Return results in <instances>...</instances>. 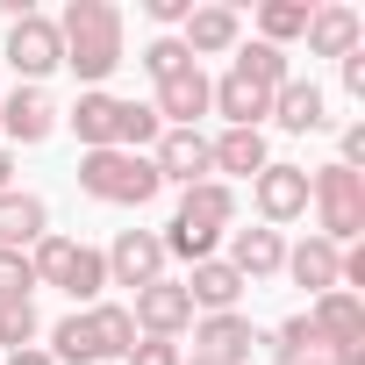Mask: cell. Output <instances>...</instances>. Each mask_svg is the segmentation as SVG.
<instances>
[{"instance_id":"cell-1","label":"cell","mask_w":365,"mask_h":365,"mask_svg":"<svg viewBox=\"0 0 365 365\" xmlns=\"http://www.w3.org/2000/svg\"><path fill=\"white\" fill-rule=\"evenodd\" d=\"M58 43H65V65L79 72V86H108L115 65L129 58L122 51V8H108V0H72V8L58 15Z\"/></svg>"},{"instance_id":"cell-2","label":"cell","mask_w":365,"mask_h":365,"mask_svg":"<svg viewBox=\"0 0 365 365\" xmlns=\"http://www.w3.org/2000/svg\"><path fill=\"white\" fill-rule=\"evenodd\" d=\"M230 222H237V194H230V179H201V187L179 194L172 230H165L158 244H165V258L201 265V258H215V244L230 237Z\"/></svg>"},{"instance_id":"cell-3","label":"cell","mask_w":365,"mask_h":365,"mask_svg":"<svg viewBox=\"0 0 365 365\" xmlns=\"http://www.w3.org/2000/svg\"><path fill=\"white\" fill-rule=\"evenodd\" d=\"M79 194H93L108 208H150L165 194V179L143 150H79Z\"/></svg>"},{"instance_id":"cell-4","label":"cell","mask_w":365,"mask_h":365,"mask_svg":"<svg viewBox=\"0 0 365 365\" xmlns=\"http://www.w3.org/2000/svg\"><path fill=\"white\" fill-rule=\"evenodd\" d=\"M308 208H315V237H329L336 251H351L365 237V172L351 165H315L308 172Z\"/></svg>"},{"instance_id":"cell-5","label":"cell","mask_w":365,"mask_h":365,"mask_svg":"<svg viewBox=\"0 0 365 365\" xmlns=\"http://www.w3.org/2000/svg\"><path fill=\"white\" fill-rule=\"evenodd\" d=\"M29 265H36V287H58V294H72V301H101V287H108V258L93 251V244H79V237H65V230H51L36 251H29Z\"/></svg>"},{"instance_id":"cell-6","label":"cell","mask_w":365,"mask_h":365,"mask_svg":"<svg viewBox=\"0 0 365 365\" xmlns=\"http://www.w3.org/2000/svg\"><path fill=\"white\" fill-rule=\"evenodd\" d=\"M308 329H315V351H322L329 365H365V301H358V294H344V287L315 294Z\"/></svg>"},{"instance_id":"cell-7","label":"cell","mask_w":365,"mask_h":365,"mask_svg":"<svg viewBox=\"0 0 365 365\" xmlns=\"http://www.w3.org/2000/svg\"><path fill=\"white\" fill-rule=\"evenodd\" d=\"M0 58H8L15 72H22V86H43L58 65H65V43H58V22L51 15H15L8 22V43H0Z\"/></svg>"},{"instance_id":"cell-8","label":"cell","mask_w":365,"mask_h":365,"mask_svg":"<svg viewBox=\"0 0 365 365\" xmlns=\"http://www.w3.org/2000/svg\"><path fill=\"white\" fill-rule=\"evenodd\" d=\"M251 201H258V215H265V230H287V222H301L308 215V165H265L258 179H251Z\"/></svg>"},{"instance_id":"cell-9","label":"cell","mask_w":365,"mask_h":365,"mask_svg":"<svg viewBox=\"0 0 365 365\" xmlns=\"http://www.w3.org/2000/svg\"><path fill=\"white\" fill-rule=\"evenodd\" d=\"M101 258H108V287H136V294H143L150 279H165V265H172L165 244H158V230H122Z\"/></svg>"},{"instance_id":"cell-10","label":"cell","mask_w":365,"mask_h":365,"mask_svg":"<svg viewBox=\"0 0 365 365\" xmlns=\"http://www.w3.org/2000/svg\"><path fill=\"white\" fill-rule=\"evenodd\" d=\"M136 336H187L194 329V301H187V287H179V279H150L143 294H136Z\"/></svg>"},{"instance_id":"cell-11","label":"cell","mask_w":365,"mask_h":365,"mask_svg":"<svg viewBox=\"0 0 365 365\" xmlns=\"http://www.w3.org/2000/svg\"><path fill=\"white\" fill-rule=\"evenodd\" d=\"M150 165H158V179H179V187L215 179V158H208V136H201V129H165V136L150 143Z\"/></svg>"},{"instance_id":"cell-12","label":"cell","mask_w":365,"mask_h":365,"mask_svg":"<svg viewBox=\"0 0 365 365\" xmlns=\"http://www.w3.org/2000/svg\"><path fill=\"white\" fill-rule=\"evenodd\" d=\"M301 43H308V58H351V51H365V15L344 8V0H329V8L308 15Z\"/></svg>"},{"instance_id":"cell-13","label":"cell","mask_w":365,"mask_h":365,"mask_svg":"<svg viewBox=\"0 0 365 365\" xmlns=\"http://www.w3.org/2000/svg\"><path fill=\"white\" fill-rule=\"evenodd\" d=\"M208 86H215V79H208L201 65L172 72V79L158 86V101H150V108H158V122H165V129H201V115H208Z\"/></svg>"},{"instance_id":"cell-14","label":"cell","mask_w":365,"mask_h":365,"mask_svg":"<svg viewBox=\"0 0 365 365\" xmlns=\"http://www.w3.org/2000/svg\"><path fill=\"white\" fill-rule=\"evenodd\" d=\"M258 344V329H251V315L244 308H230V315H194V351L201 358H222V365H244V351Z\"/></svg>"},{"instance_id":"cell-15","label":"cell","mask_w":365,"mask_h":365,"mask_svg":"<svg viewBox=\"0 0 365 365\" xmlns=\"http://www.w3.org/2000/svg\"><path fill=\"white\" fill-rule=\"evenodd\" d=\"M0 129H8L15 143H43L58 129V108L43 86H15V93H0Z\"/></svg>"},{"instance_id":"cell-16","label":"cell","mask_w":365,"mask_h":365,"mask_svg":"<svg viewBox=\"0 0 365 365\" xmlns=\"http://www.w3.org/2000/svg\"><path fill=\"white\" fill-rule=\"evenodd\" d=\"M72 136H79V150H115V122H122V93H108V86H93V93H79L72 101Z\"/></svg>"},{"instance_id":"cell-17","label":"cell","mask_w":365,"mask_h":365,"mask_svg":"<svg viewBox=\"0 0 365 365\" xmlns=\"http://www.w3.org/2000/svg\"><path fill=\"white\" fill-rule=\"evenodd\" d=\"M222 265L251 287V279H272L287 265V244H279V230H230V258Z\"/></svg>"},{"instance_id":"cell-18","label":"cell","mask_w":365,"mask_h":365,"mask_svg":"<svg viewBox=\"0 0 365 365\" xmlns=\"http://www.w3.org/2000/svg\"><path fill=\"white\" fill-rule=\"evenodd\" d=\"M294 287H308V294H329L336 279H344V251L329 244V237H301L294 251H287V265H279Z\"/></svg>"},{"instance_id":"cell-19","label":"cell","mask_w":365,"mask_h":365,"mask_svg":"<svg viewBox=\"0 0 365 365\" xmlns=\"http://www.w3.org/2000/svg\"><path fill=\"white\" fill-rule=\"evenodd\" d=\"M179 287H187V301H194V315H230L237 301H244V279L222 265V258H201L187 279H179Z\"/></svg>"},{"instance_id":"cell-20","label":"cell","mask_w":365,"mask_h":365,"mask_svg":"<svg viewBox=\"0 0 365 365\" xmlns=\"http://www.w3.org/2000/svg\"><path fill=\"white\" fill-rule=\"evenodd\" d=\"M208 108H215V115H230V129H265L272 93H265V86H251V79H237V72H222V79L208 86Z\"/></svg>"},{"instance_id":"cell-21","label":"cell","mask_w":365,"mask_h":365,"mask_svg":"<svg viewBox=\"0 0 365 365\" xmlns=\"http://www.w3.org/2000/svg\"><path fill=\"white\" fill-rule=\"evenodd\" d=\"M51 237V208L36 194H0V251H36Z\"/></svg>"},{"instance_id":"cell-22","label":"cell","mask_w":365,"mask_h":365,"mask_svg":"<svg viewBox=\"0 0 365 365\" xmlns=\"http://www.w3.org/2000/svg\"><path fill=\"white\" fill-rule=\"evenodd\" d=\"M194 51V65L201 58H222V51H237L244 43V22H237V8H194L187 15V36H179Z\"/></svg>"},{"instance_id":"cell-23","label":"cell","mask_w":365,"mask_h":365,"mask_svg":"<svg viewBox=\"0 0 365 365\" xmlns=\"http://www.w3.org/2000/svg\"><path fill=\"white\" fill-rule=\"evenodd\" d=\"M272 122H279L287 136L322 129V122H329V115H322V86H315V79H287V86L272 93Z\"/></svg>"},{"instance_id":"cell-24","label":"cell","mask_w":365,"mask_h":365,"mask_svg":"<svg viewBox=\"0 0 365 365\" xmlns=\"http://www.w3.org/2000/svg\"><path fill=\"white\" fill-rule=\"evenodd\" d=\"M208 158H215V172H237V179H258V172L272 165L265 129H222V136L208 143Z\"/></svg>"},{"instance_id":"cell-25","label":"cell","mask_w":365,"mask_h":365,"mask_svg":"<svg viewBox=\"0 0 365 365\" xmlns=\"http://www.w3.org/2000/svg\"><path fill=\"white\" fill-rule=\"evenodd\" d=\"M58 365H101V329H93V315L86 308H72L58 329H51V344H43Z\"/></svg>"},{"instance_id":"cell-26","label":"cell","mask_w":365,"mask_h":365,"mask_svg":"<svg viewBox=\"0 0 365 365\" xmlns=\"http://www.w3.org/2000/svg\"><path fill=\"white\" fill-rule=\"evenodd\" d=\"M237 79H251V86H265V93H279L287 79H294V65H287V51H272V43H237V65H230Z\"/></svg>"},{"instance_id":"cell-27","label":"cell","mask_w":365,"mask_h":365,"mask_svg":"<svg viewBox=\"0 0 365 365\" xmlns=\"http://www.w3.org/2000/svg\"><path fill=\"white\" fill-rule=\"evenodd\" d=\"M308 0H265V8H258V43H272V51H287L301 29H308Z\"/></svg>"},{"instance_id":"cell-28","label":"cell","mask_w":365,"mask_h":365,"mask_svg":"<svg viewBox=\"0 0 365 365\" xmlns=\"http://www.w3.org/2000/svg\"><path fill=\"white\" fill-rule=\"evenodd\" d=\"M86 315H93V329H101V358H129V351H136V315H129L122 301H93Z\"/></svg>"},{"instance_id":"cell-29","label":"cell","mask_w":365,"mask_h":365,"mask_svg":"<svg viewBox=\"0 0 365 365\" xmlns=\"http://www.w3.org/2000/svg\"><path fill=\"white\" fill-rule=\"evenodd\" d=\"M165 136V122H158V108L150 101H122V122H115V150H143L150 158V143Z\"/></svg>"},{"instance_id":"cell-30","label":"cell","mask_w":365,"mask_h":365,"mask_svg":"<svg viewBox=\"0 0 365 365\" xmlns=\"http://www.w3.org/2000/svg\"><path fill=\"white\" fill-rule=\"evenodd\" d=\"M265 351H272L279 365H301V358H315V329H308V315H287V322H272Z\"/></svg>"},{"instance_id":"cell-31","label":"cell","mask_w":365,"mask_h":365,"mask_svg":"<svg viewBox=\"0 0 365 365\" xmlns=\"http://www.w3.org/2000/svg\"><path fill=\"white\" fill-rule=\"evenodd\" d=\"M187 65H194V51L179 43V36H150V43H143V72H150V86H165L172 72H187Z\"/></svg>"},{"instance_id":"cell-32","label":"cell","mask_w":365,"mask_h":365,"mask_svg":"<svg viewBox=\"0 0 365 365\" xmlns=\"http://www.w3.org/2000/svg\"><path fill=\"white\" fill-rule=\"evenodd\" d=\"M36 301H0V344L8 351H22V344H36Z\"/></svg>"},{"instance_id":"cell-33","label":"cell","mask_w":365,"mask_h":365,"mask_svg":"<svg viewBox=\"0 0 365 365\" xmlns=\"http://www.w3.org/2000/svg\"><path fill=\"white\" fill-rule=\"evenodd\" d=\"M36 294V265L29 251H0V301H29Z\"/></svg>"},{"instance_id":"cell-34","label":"cell","mask_w":365,"mask_h":365,"mask_svg":"<svg viewBox=\"0 0 365 365\" xmlns=\"http://www.w3.org/2000/svg\"><path fill=\"white\" fill-rule=\"evenodd\" d=\"M122 365H179V344H172V336H136V351H129Z\"/></svg>"},{"instance_id":"cell-35","label":"cell","mask_w":365,"mask_h":365,"mask_svg":"<svg viewBox=\"0 0 365 365\" xmlns=\"http://www.w3.org/2000/svg\"><path fill=\"white\" fill-rule=\"evenodd\" d=\"M143 15H150L158 29H187V15H194V0H143Z\"/></svg>"},{"instance_id":"cell-36","label":"cell","mask_w":365,"mask_h":365,"mask_svg":"<svg viewBox=\"0 0 365 365\" xmlns=\"http://www.w3.org/2000/svg\"><path fill=\"white\" fill-rule=\"evenodd\" d=\"M336 65H344V93L365 101V51H351V58H336Z\"/></svg>"},{"instance_id":"cell-37","label":"cell","mask_w":365,"mask_h":365,"mask_svg":"<svg viewBox=\"0 0 365 365\" xmlns=\"http://www.w3.org/2000/svg\"><path fill=\"white\" fill-rule=\"evenodd\" d=\"M336 165H351V172L365 165V122H351V129H344V158H336Z\"/></svg>"},{"instance_id":"cell-38","label":"cell","mask_w":365,"mask_h":365,"mask_svg":"<svg viewBox=\"0 0 365 365\" xmlns=\"http://www.w3.org/2000/svg\"><path fill=\"white\" fill-rule=\"evenodd\" d=\"M8 365H58L43 344H22V351H8Z\"/></svg>"},{"instance_id":"cell-39","label":"cell","mask_w":365,"mask_h":365,"mask_svg":"<svg viewBox=\"0 0 365 365\" xmlns=\"http://www.w3.org/2000/svg\"><path fill=\"white\" fill-rule=\"evenodd\" d=\"M0 194H15V150H0Z\"/></svg>"},{"instance_id":"cell-40","label":"cell","mask_w":365,"mask_h":365,"mask_svg":"<svg viewBox=\"0 0 365 365\" xmlns=\"http://www.w3.org/2000/svg\"><path fill=\"white\" fill-rule=\"evenodd\" d=\"M179 365H222V358H201V351H194V358H179Z\"/></svg>"},{"instance_id":"cell-41","label":"cell","mask_w":365,"mask_h":365,"mask_svg":"<svg viewBox=\"0 0 365 365\" xmlns=\"http://www.w3.org/2000/svg\"><path fill=\"white\" fill-rule=\"evenodd\" d=\"M301 365H329V358H322V351H315V358H301Z\"/></svg>"}]
</instances>
